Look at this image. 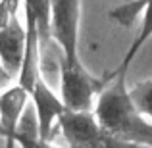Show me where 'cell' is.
Here are the masks:
<instances>
[{
  "mask_svg": "<svg viewBox=\"0 0 152 148\" xmlns=\"http://www.w3.org/2000/svg\"><path fill=\"white\" fill-rule=\"evenodd\" d=\"M94 115L102 129L114 137L152 146V121L146 119L133 104L125 75L106 77V85L98 93Z\"/></svg>",
  "mask_w": 152,
  "mask_h": 148,
  "instance_id": "obj_1",
  "label": "cell"
},
{
  "mask_svg": "<svg viewBox=\"0 0 152 148\" xmlns=\"http://www.w3.org/2000/svg\"><path fill=\"white\" fill-rule=\"evenodd\" d=\"M29 94H31V104H33L35 115H37L39 135L45 141H52L58 119L62 115V112L66 110V104H64L62 96H58L48 87V83L45 81L42 75L35 81Z\"/></svg>",
  "mask_w": 152,
  "mask_h": 148,
  "instance_id": "obj_5",
  "label": "cell"
},
{
  "mask_svg": "<svg viewBox=\"0 0 152 148\" xmlns=\"http://www.w3.org/2000/svg\"><path fill=\"white\" fill-rule=\"evenodd\" d=\"M104 85L106 79L94 77L87 66L60 67V96L69 110H91Z\"/></svg>",
  "mask_w": 152,
  "mask_h": 148,
  "instance_id": "obj_3",
  "label": "cell"
},
{
  "mask_svg": "<svg viewBox=\"0 0 152 148\" xmlns=\"http://www.w3.org/2000/svg\"><path fill=\"white\" fill-rule=\"evenodd\" d=\"M25 17H31L37 23L39 37H41L42 52L48 46L52 33H50V0H21Z\"/></svg>",
  "mask_w": 152,
  "mask_h": 148,
  "instance_id": "obj_8",
  "label": "cell"
},
{
  "mask_svg": "<svg viewBox=\"0 0 152 148\" xmlns=\"http://www.w3.org/2000/svg\"><path fill=\"white\" fill-rule=\"evenodd\" d=\"M42 148H66V146H58V144H54V141H45L42 139Z\"/></svg>",
  "mask_w": 152,
  "mask_h": 148,
  "instance_id": "obj_12",
  "label": "cell"
},
{
  "mask_svg": "<svg viewBox=\"0 0 152 148\" xmlns=\"http://www.w3.org/2000/svg\"><path fill=\"white\" fill-rule=\"evenodd\" d=\"M150 37H152V2H148V4L145 6V10H142V19H141V27H139V33L135 35L133 42L129 44L127 52L123 54L119 66L115 67V69L112 71L108 77H115V75H127V69H129V66L133 63L135 56L141 52V48L146 44V42H148Z\"/></svg>",
  "mask_w": 152,
  "mask_h": 148,
  "instance_id": "obj_7",
  "label": "cell"
},
{
  "mask_svg": "<svg viewBox=\"0 0 152 148\" xmlns=\"http://www.w3.org/2000/svg\"><path fill=\"white\" fill-rule=\"evenodd\" d=\"M29 100V90L18 81L0 93V139L4 141V148H15V133Z\"/></svg>",
  "mask_w": 152,
  "mask_h": 148,
  "instance_id": "obj_4",
  "label": "cell"
},
{
  "mask_svg": "<svg viewBox=\"0 0 152 148\" xmlns=\"http://www.w3.org/2000/svg\"><path fill=\"white\" fill-rule=\"evenodd\" d=\"M131 100L137 106V110L145 115L146 119L152 121V79H145V81L135 83L129 89Z\"/></svg>",
  "mask_w": 152,
  "mask_h": 148,
  "instance_id": "obj_9",
  "label": "cell"
},
{
  "mask_svg": "<svg viewBox=\"0 0 152 148\" xmlns=\"http://www.w3.org/2000/svg\"><path fill=\"white\" fill-rule=\"evenodd\" d=\"M19 0H0V27L8 23V19L18 12Z\"/></svg>",
  "mask_w": 152,
  "mask_h": 148,
  "instance_id": "obj_10",
  "label": "cell"
},
{
  "mask_svg": "<svg viewBox=\"0 0 152 148\" xmlns=\"http://www.w3.org/2000/svg\"><path fill=\"white\" fill-rule=\"evenodd\" d=\"M81 0H50V33L60 46V67L85 66L79 54Z\"/></svg>",
  "mask_w": 152,
  "mask_h": 148,
  "instance_id": "obj_2",
  "label": "cell"
},
{
  "mask_svg": "<svg viewBox=\"0 0 152 148\" xmlns=\"http://www.w3.org/2000/svg\"><path fill=\"white\" fill-rule=\"evenodd\" d=\"M14 81V77H12L10 73L6 71V67L2 66V62H0V89H6L10 83Z\"/></svg>",
  "mask_w": 152,
  "mask_h": 148,
  "instance_id": "obj_11",
  "label": "cell"
},
{
  "mask_svg": "<svg viewBox=\"0 0 152 148\" xmlns=\"http://www.w3.org/2000/svg\"><path fill=\"white\" fill-rule=\"evenodd\" d=\"M27 31L15 12L4 27H0V62L14 79H18L25 56Z\"/></svg>",
  "mask_w": 152,
  "mask_h": 148,
  "instance_id": "obj_6",
  "label": "cell"
}]
</instances>
